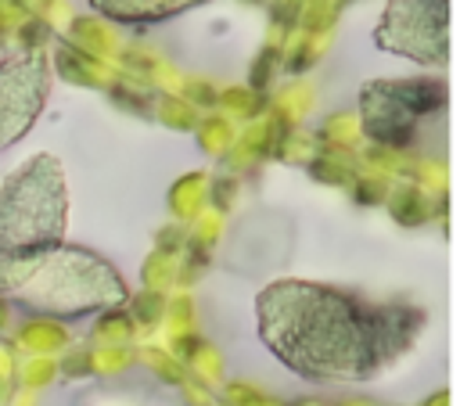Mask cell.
Returning <instances> with one entry per match:
<instances>
[{"mask_svg":"<svg viewBox=\"0 0 460 406\" xmlns=\"http://www.w3.org/2000/svg\"><path fill=\"white\" fill-rule=\"evenodd\" d=\"M255 316L270 352L313 381H367L420 327V313L402 305H374L302 280L270 284L255 302Z\"/></svg>","mask_w":460,"mask_h":406,"instance_id":"6da1fadb","label":"cell"},{"mask_svg":"<svg viewBox=\"0 0 460 406\" xmlns=\"http://www.w3.org/2000/svg\"><path fill=\"white\" fill-rule=\"evenodd\" d=\"M50 86V65L43 50H25L0 61V151L29 133Z\"/></svg>","mask_w":460,"mask_h":406,"instance_id":"8992f818","label":"cell"},{"mask_svg":"<svg viewBox=\"0 0 460 406\" xmlns=\"http://www.w3.org/2000/svg\"><path fill=\"white\" fill-rule=\"evenodd\" d=\"M446 0H392L377 25V43L420 65H438L446 61Z\"/></svg>","mask_w":460,"mask_h":406,"instance_id":"277c9868","label":"cell"},{"mask_svg":"<svg viewBox=\"0 0 460 406\" xmlns=\"http://www.w3.org/2000/svg\"><path fill=\"white\" fill-rule=\"evenodd\" d=\"M93 11L115 18V22H158L176 11H187L201 0H90Z\"/></svg>","mask_w":460,"mask_h":406,"instance_id":"52a82bcc","label":"cell"},{"mask_svg":"<svg viewBox=\"0 0 460 406\" xmlns=\"http://www.w3.org/2000/svg\"><path fill=\"white\" fill-rule=\"evenodd\" d=\"M0 298L25 316L79 320L119 305L126 284L97 252L61 241L36 252H0Z\"/></svg>","mask_w":460,"mask_h":406,"instance_id":"7a4b0ae2","label":"cell"},{"mask_svg":"<svg viewBox=\"0 0 460 406\" xmlns=\"http://www.w3.org/2000/svg\"><path fill=\"white\" fill-rule=\"evenodd\" d=\"M50 374H54V366H50V363H40V359H32V363H25V366H22V381H25L29 388L47 384V381H50Z\"/></svg>","mask_w":460,"mask_h":406,"instance_id":"ba28073f","label":"cell"},{"mask_svg":"<svg viewBox=\"0 0 460 406\" xmlns=\"http://www.w3.org/2000/svg\"><path fill=\"white\" fill-rule=\"evenodd\" d=\"M442 101V83L424 79H388V83H367L363 86V126L370 137L402 144L420 115H428Z\"/></svg>","mask_w":460,"mask_h":406,"instance_id":"5b68a950","label":"cell"},{"mask_svg":"<svg viewBox=\"0 0 460 406\" xmlns=\"http://www.w3.org/2000/svg\"><path fill=\"white\" fill-rule=\"evenodd\" d=\"M68 190L54 154H36L0 183V252H36L65 241Z\"/></svg>","mask_w":460,"mask_h":406,"instance_id":"3957f363","label":"cell"}]
</instances>
